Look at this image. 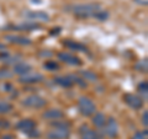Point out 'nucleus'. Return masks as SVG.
Segmentation results:
<instances>
[{"label": "nucleus", "mask_w": 148, "mask_h": 139, "mask_svg": "<svg viewBox=\"0 0 148 139\" xmlns=\"http://www.w3.org/2000/svg\"><path fill=\"white\" fill-rule=\"evenodd\" d=\"M5 41H8V42H10L12 44H18V46L31 44V41L29 38H26V37H24V36H20V35H6Z\"/></svg>", "instance_id": "11"}, {"label": "nucleus", "mask_w": 148, "mask_h": 139, "mask_svg": "<svg viewBox=\"0 0 148 139\" xmlns=\"http://www.w3.org/2000/svg\"><path fill=\"white\" fill-rule=\"evenodd\" d=\"M63 44H64V47H67V48L72 49V50H77V52H88L85 46H83V44L78 43V42H74V41H71V40L64 41Z\"/></svg>", "instance_id": "14"}, {"label": "nucleus", "mask_w": 148, "mask_h": 139, "mask_svg": "<svg viewBox=\"0 0 148 139\" xmlns=\"http://www.w3.org/2000/svg\"><path fill=\"white\" fill-rule=\"evenodd\" d=\"M132 139H147V131L143 132H137L135 136L132 137Z\"/></svg>", "instance_id": "26"}, {"label": "nucleus", "mask_w": 148, "mask_h": 139, "mask_svg": "<svg viewBox=\"0 0 148 139\" xmlns=\"http://www.w3.org/2000/svg\"><path fill=\"white\" fill-rule=\"evenodd\" d=\"M138 92L142 96V99L147 100V95H148V82L147 81H142L140 85H138Z\"/></svg>", "instance_id": "18"}, {"label": "nucleus", "mask_w": 148, "mask_h": 139, "mask_svg": "<svg viewBox=\"0 0 148 139\" xmlns=\"http://www.w3.org/2000/svg\"><path fill=\"white\" fill-rule=\"evenodd\" d=\"M5 49H6V47H5V44L0 43V52H5Z\"/></svg>", "instance_id": "29"}, {"label": "nucleus", "mask_w": 148, "mask_h": 139, "mask_svg": "<svg viewBox=\"0 0 148 139\" xmlns=\"http://www.w3.org/2000/svg\"><path fill=\"white\" fill-rule=\"evenodd\" d=\"M80 75L84 78V80H88V81H96L98 80V76L96 74H94L90 70H82L80 72Z\"/></svg>", "instance_id": "17"}, {"label": "nucleus", "mask_w": 148, "mask_h": 139, "mask_svg": "<svg viewBox=\"0 0 148 139\" xmlns=\"http://www.w3.org/2000/svg\"><path fill=\"white\" fill-rule=\"evenodd\" d=\"M12 76V72L8 70V69H0V79H9Z\"/></svg>", "instance_id": "25"}, {"label": "nucleus", "mask_w": 148, "mask_h": 139, "mask_svg": "<svg viewBox=\"0 0 148 139\" xmlns=\"http://www.w3.org/2000/svg\"><path fill=\"white\" fill-rule=\"evenodd\" d=\"M12 110V105L8 101H0V114L9 113Z\"/></svg>", "instance_id": "20"}, {"label": "nucleus", "mask_w": 148, "mask_h": 139, "mask_svg": "<svg viewBox=\"0 0 148 139\" xmlns=\"http://www.w3.org/2000/svg\"><path fill=\"white\" fill-rule=\"evenodd\" d=\"M78 108H79V112L84 116H91L96 111L94 102H92L89 97H84V96H82L78 100Z\"/></svg>", "instance_id": "2"}, {"label": "nucleus", "mask_w": 148, "mask_h": 139, "mask_svg": "<svg viewBox=\"0 0 148 139\" xmlns=\"http://www.w3.org/2000/svg\"><path fill=\"white\" fill-rule=\"evenodd\" d=\"M92 123L96 127H104V124L106 123V117L104 113H95L94 117H92Z\"/></svg>", "instance_id": "16"}, {"label": "nucleus", "mask_w": 148, "mask_h": 139, "mask_svg": "<svg viewBox=\"0 0 148 139\" xmlns=\"http://www.w3.org/2000/svg\"><path fill=\"white\" fill-rule=\"evenodd\" d=\"M22 16L31 22H48L49 21V15L45 11L40 10H26L22 12Z\"/></svg>", "instance_id": "3"}, {"label": "nucleus", "mask_w": 148, "mask_h": 139, "mask_svg": "<svg viewBox=\"0 0 148 139\" xmlns=\"http://www.w3.org/2000/svg\"><path fill=\"white\" fill-rule=\"evenodd\" d=\"M63 112L61 110L58 108H51V110H47L46 112H43L42 117L46 118V119H49V121H58L63 117Z\"/></svg>", "instance_id": "13"}, {"label": "nucleus", "mask_w": 148, "mask_h": 139, "mask_svg": "<svg viewBox=\"0 0 148 139\" xmlns=\"http://www.w3.org/2000/svg\"><path fill=\"white\" fill-rule=\"evenodd\" d=\"M104 132L108 137L110 138H115L119 133V124L115 121L114 118H109L106 119V123L104 124Z\"/></svg>", "instance_id": "8"}, {"label": "nucleus", "mask_w": 148, "mask_h": 139, "mask_svg": "<svg viewBox=\"0 0 148 139\" xmlns=\"http://www.w3.org/2000/svg\"><path fill=\"white\" fill-rule=\"evenodd\" d=\"M43 80V75L40 73H34V72H30L27 74H24L21 75L18 81L22 82V84H37V82H41Z\"/></svg>", "instance_id": "7"}, {"label": "nucleus", "mask_w": 148, "mask_h": 139, "mask_svg": "<svg viewBox=\"0 0 148 139\" xmlns=\"http://www.w3.org/2000/svg\"><path fill=\"white\" fill-rule=\"evenodd\" d=\"M101 10V6L96 3H88V4H78L72 7V11L75 16L86 18V17H94L95 14Z\"/></svg>", "instance_id": "1"}, {"label": "nucleus", "mask_w": 148, "mask_h": 139, "mask_svg": "<svg viewBox=\"0 0 148 139\" xmlns=\"http://www.w3.org/2000/svg\"><path fill=\"white\" fill-rule=\"evenodd\" d=\"M43 68L46 70H49V72H54V70H58L59 69V65L56 62L53 61H47L45 64H43Z\"/></svg>", "instance_id": "21"}, {"label": "nucleus", "mask_w": 148, "mask_h": 139, "mask_svg": "<svg viewBox=\"0 0 148 139\" xmlns=\"http://www.w3.org/2000/svg\"><path fill=\"white\" fill-rule=\"evenodd\" d=\"M54 82L62 87H71L74 82H73V79L72 75L71 76H57L54 79Z\"/></svg>", "instance_id": "15"}, {"label": "nucleus", "mask_w": 148, "mask_h": 139, "mask_svg": "<svg viewBox=\"0 0 148 139\" xmlns=\"http://www.w3.org/2000/svg\"><path fill=\"white\" fill-rule=\"evenodd\" d=\"M123 100L130 107L133 108V110H138L143 106V100L141 97H138L136 95H132V94H126L123 96Z\"/></svg>", "instance_id": "10"}, {"label": "nucleus", "mask_w": 148, "mask_h": 139, "mask_svg": "<svg viewBox=\"0 0 148 139\" xmlns=\"http://www.w3.org/2000/svg\"><path fill=\"white\" fill-rule=\"evenodd\" d=\"M17 62H20L18 61V57H16V55H5V57L3 58V63H5V64H15Z\"/></svg>", "instance_id": "22"}, {"label": "nucleus", "mask_w": 148, "mask_h": 139, "mask_svg": "<svg viewBox=\"0 0 148 139\" xmlns=\"http://www.w3.org/2000/svg\"><path fill=\"white\" fill-rule=\"evenodd\" d=\"M138 4H141V5H147V0H136Z\"/></svg>", "instance_id": "28"}, {"label": "nucleus", "mask_w": 148, "mask_h": 139, "mask_svg": "<svg viewBox=\"0 0 148 139\" xmlns=\"http://www.w3.org/2000/svg\"><path fill=\"white\" fill-rule=\"evenodd\" d=\"M16 128L20 132L29 134V136L32 137V136H35V132H36V123L30 118H25V119H21L16 124Z\"/></svg>", "instance_id": "6"}, {"label": "nucleus", "mask_w": 148, "mask_h": 139, "mask_svg": "<svg viewBox=\"0 0 148 139\" xmlns=\"http://www.w3.org/2000/svg\"><path fill=\"white\" fill-rule=\"evenodd\" d=\"M58 59L61 62H63V63L69 64V65H80V64H82L79 58L75 57V55L72 54V53H68V52L58 53Z\"/></svg>", "instance_id": "9"}, {"label": "nucleus", "mask_w": 148, "mask_h": 139, "mask_svg": "<svg viewBox=\"0 0 148 139\" xmlns=\"http://www.w3.org/2000/svg\"><path fill=\"white\" fill-rule=\"evenodd\" d=\"M136 69L138 72H142V73H146L147 69H148V63H147V59H143V61H140L136 64Z\"/></svg>", "instance_id": "23"}, {"label": "nucleus", "mask_w": 148, "mask_h": 139, "mask_svg": "<svg viewBox=\"0 0 148 139\" xmlns=\"http://www.w3.org/2000/svg\"><path fill=\"white\" fill-rule=\"evenodd\" d=\"M71 136L68 126H53V128L47 133L48 139H68Z\"/></svg>", "instance_id": "4"}, {"label": "nucleus", "mask_w": 148, "mask_h": 139, "mask_svg": "<svg viewBox=\"0 0 148 139\" xmlns=\"http://www.w3.org/2000/svg\"><path fill=\"white\" fill-rule=\"evenodd\" d=\"M82 139H99V136L96 132L85 128V131L82 132Z\"/></svg>", "instance_id": "19"}, {"label": "nucleus", "mask_w": 148, "mask_h": 139, "mask_svg": "<svg viewBox=\"0 0 148 139\" xmlns=\"http://www.w3.org/2000/svg\"><path fill=\"white\" fill-rule=\"evenodd\" d=\"M32 70V67L30 65L29 63H26V62H17L15 65H14V70L12 73H15V74H18V75H24V74H27V73H30Z\"/></svg>", "instance_id": "12"}, {"label": "nucleus", "mask_w": 148, "mask_h": 139, "mask_svg": "<svg viewBox=\"0 0 148 139\" xmlns=\"http://www.w3.org/2000/svg\"><path fill=\"white\" fill-rule=\"evenodd\" d=\"M142 124L145 127H147V124H148V111H145L143 112V116H142Z\"/></svg>", "instance_id": "27"}, {"label": "nucleus", "mask_w": 148, "mask_h": 139, "mask_svg": "<svg viewBox=\"0 0 148 139\" xmlns=\"http://www.w3.org/2000/svg\"><path fill=\"white\" fill-rule=\"evenodd\" d=\"M18 29H22V30H27V31H30V30H34V29H38V25L35 24V22L27 21L26 24H22V25L18 26Z\"/></svg>", "instance_id": "24"}, {"label": "nucleus", "mask_w": 148, "mask_h": 139, "mask_svg": "<svg viewBox=\"0 0 148 139\" xmlns=\"http://www.w3.org/2000/svg\"><path fill=\"white\" fill-rule=\"evenodd\" d=\"M21 104L25 107H29V108H42L45 107V105L47 102H46V100L43 97H41L38 95H30V96H26L22 100Z\"/></svg>", "instance_id": "5"}]
</instances>
